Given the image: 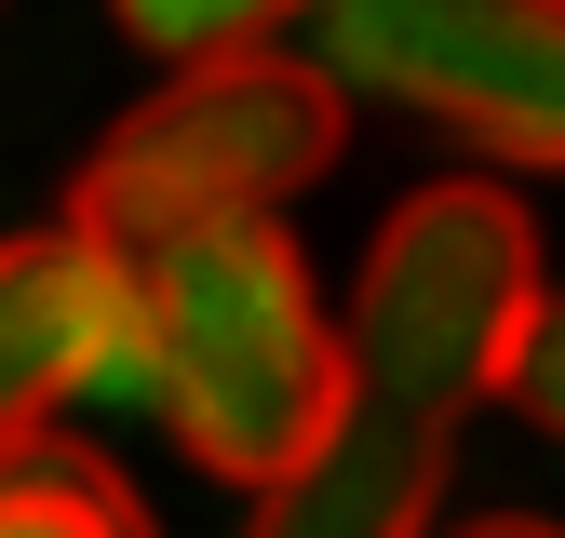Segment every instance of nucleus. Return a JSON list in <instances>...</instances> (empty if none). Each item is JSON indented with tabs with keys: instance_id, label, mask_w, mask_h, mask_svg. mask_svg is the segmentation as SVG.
<instances>
[{
	"instance_id": "obj_4",
	"label": "nucleus",
	"mask_w": 565,
	"mask_h": 538,
	"mask_svg": "<svg viewBox=\"0 0 565 538\" xmlns=\"http://www.w3.org/2000/svg\"><path fill=\"white\" fill-rule=\"evenodd\" d=\"M310 54L337 95L445 121L512 175H565V0H323Z\"/></svg>"
},
{
	"instance_id": "obj_9",
	"label": "nucleus",
	"mask_w": 565,
	"mask_h": 538,
	"mask_svg": "<svg viewBox=\"0 0 565 538\" xmlns=\"http://www.w3.org/2000/svg\"><path fill=\"white\" fill-rule=\"evenodd\" d=\"M512 418H539V431L565 444V297L539 310V336H525V364H512Z\"/></svg>"
},
{
	"instance_id": "obj_3",
	"label": "nucleus",
	"mask_w": 565,
	"mask_h": 538,
	"mask_svg": "<svg viewBox=\"0 0 565 538\" xmlns=\"http://www.w3.org/2000/svg\"><path fill=\"white\" fill-rule=\"evenodd\" d=\"M337 162H350V95H337L323 54H202V67H162L95 134L67 216L95 243H121V256H162L189 229L282 216Z\"/></svg>"
},
{
	"instance_id": "obj_8",
	"label": "nucleus",
	"mask_w": 565,
	"mask_h": 538,
	"mask_svg": "<svg viewBox=\"0 0 565 538\" xmlns=\"http://www.w3.org/2000/svg\"><path fill=\"white\" fill-rule=\"evenodd\" d=\"M108 14H121L135 54L202 67V54H256V41H282L297 14H323V0H108Z\"/></svg>"
},
{
	"instance_id": "obj_2",
	"label": "nucleus",
	"mask_w": 565,
	"mask_h": 538,
	"mask_svg": "<svg viewBox=\"0 0 565 538\" xmlns=\"http://www.w3.org/2000/svg\"><path fill=\"white\" fill-rule=\"evenodd\" d=\"M552 283H539V216L499 189V175H431L404 189L364 269H350V390L391 404V418H431V431H471L484 404H512V364L539 336Z\"/></svg>"
},
{
	"instance_id": "obj_10",
	"label": "nucleus",
	"mask_w": 565,
	"mask_h": 538,
	"mask_svg": "<svg viewBox=\"0 0 565 538\" xmlns=\"http://www.w3.org/2000/svg\"><path fill=\"white\" fill-rule=\"evenodd\" d=\"M445 538H565V525H539V512H484V525H445Z\"/></svg>"
},
{
	"instance_id": "obj_6",
	"label": "nucleus",
	"mask_w": 565,
	"mask_h": 538,
	"mask_svg": "<svg viewBox=\"0 0 565 538\" xmlns=\"http://www.w3.org/2000/svg\"><path fill=\"white\" fill-rule=\"evenodd\" d=\"M445 458H458V431L391 418V404L350 390L337 431L282 471V485H256L243 538H431V512H445Z\"/></svg>"
},
{
	"instance_id": "obj_7",
	"label": "nucleus",
	"mask_w": 565,
	"mask_h": 538,
	"mask_svg": "<svg viewBox=\"0 0 565 538\" xmlns=\"http://www.w3.org/2000/svg\"><path fill=\"white\" fill-rule=\"evenodd\" d=\"M0 538H149V512H135V485L108 458L41 431V444L0 458Z\"/></svg>"
},
{
	"instance_id": "obj_5",
	"label": "nucleus",
	"mask_w": 565,
	"mask_h": 538,
	"mask_svg": "<svg viewBox=\"0 0 565 538\" xmlns=\"http://www.w3.org/2000/svg\"><path fill=\"white\" fill-rule=\"evenodd\" d=\"M95 390H149V297L135 256L95 243L82 216L0 243V458L41 444L67 404Z\"/></svg>"
},
{
	"instance_id": "obj_1",
	"label": "nucleus",
	"mask_w": 565,
	"mask_h": 538,
	"mask_svg": "<svg viewBox=\"0 0 565 538\" xmlns=\"http://www.w3.org/2000/svg\"><path fill=\"white\" fill-rule=\"evenodd\" d=\"M135 297H149V404L216 485H282L337 431L350 336H337L282 216L189 229L162 256H135Z\"/></svg>"
}]
</instances>
